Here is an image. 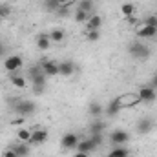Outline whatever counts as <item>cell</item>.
<instances>
[{"instance_id": "cell-1", "label": "cell", "mask_w": 157, "mask_h": 157, "mask_svg": "<svg viewBox=\"0 0 157 157\" xmlns=\"http://www.w3.org/2000/svg\"><path fill=\"white\" fill-rule=\"evenodd\" d=\"M128 53H130L133 59L143 60V59H148V57H150V48H148L146 44L135 40V42H132V44L128 46Z\"/></svg>"}, {"instance_id": "cell-2", "label": "cell", "mask_w": 157, "mask_h": 157, "mask_svg": "<svg viewBox=\"0 0 157 157\" xmlns=\"http://www.w3.org/2000/svg\"><path fill=\"white\" fill-rule=\"evenodd\" d=\"M15 112L17 115H22V117H29L37 112V104L33 101H28V99H22V101H17L15 104Z\"/></svg>"}, {"instance_id": "cell-3", "label": "cell", "mask_w": 157, "mask_h": 157, "mask_svg": "<svg viewBox=\"0 0 157 157\" xmlns=\"http://www.w3.org/2000/svg\"><path fill=\"white\" fill-rule=\"evenodd\" d=\"M22 64H24V59H22L20 55H9V57H6V60H4V71L15 73V71H18V70L22 68Z\"/></svg>"}, {"instance_id": "cell-4", "label": "cell", "mask_w": 157, "mask_h": 157, "mask_svg": "<svg viewBox=\"0 0 157 157\" xmlns=\"http://www.w3.org/2000/svg\"><path fill=\"white\" fill-rule=\"evenodd\" d=\"M137 95H139V101L141 102H154L157 97L155 93V88L150 84V86H143L139 91H137Z\"/></svg>"}, {"instance_id": "cell-5", "label": "cell", "mask_w": 157, "mask_h": 157, "mask_svg": "<svg viewBox=\"0 0 157 157\" xmlns=\"http://www.w3.org/2000/svg\"><path fill=\"white\" fill-rule=\"evenodd\" d=\"M78 135L77 133H73V132H68V133H64L62 135V139H60V144H62V148H66V150H75L78 144Z\"/></svg>"}, {"instance_id": "cell-6", "label": "cell", "mask_w": 157, "mask_h": 157, "mask_svg": "<svg viewBox=\"0 0 157 157\" xmlns=\"http://www.w3.org/2000/svg\"><path fill=\"white\" fill-rule=\"evenodd\" d=\"M117 99H119V102H121V106H122V108H133L135 104H139V102H141L137 93H122V95L117 97Z\"/></svg>"}, {"instance_id": "cell-7", "label": "cell", "mask_w": 157, "mask_h": 157, "mask_svg": "<svg viewBox=\"0 0 157 157\" xmlns=\"http://www.w3.org/2000/svg\"><path fill=\"white\" fill-rule=\"evenodd\" d=\"M135 35H137L139 39H152V37H155L157 35V28H154V26H146V24H141V26L135 28Z\"/></svg>"}, {"instance_id": "cell-8", "label": "cell", "mask_w": 157, "mask_h": 157, "mask_svg": "<svg viewBox=\"0 0 157 157\" xmlns=\"http://www.w3.org/2000/svg\"><path fill=\"white\" fill-rule=\"evenodd\" d=\"M110 141L119 146V144H126L128 141H130V133L126 132V130H115V132H112L110 133Z\"/></svg>"}, {"instance_id": "cell-9", "label": "cell", "mask_w": 157, "mask_h": 157, "mask_svg": "<svg viewBox=\"0 0 157 157\" xmlns=\"http://www.w3.org/2000/svg\"><path fill=\"white\" fill-rule=\"evenodd\" d=\"M40 66H42V71H44L46 77H57L59 75V62H55V60H44Z\"/></svg>"}, {"instance_id": "cell-10", "label": "cell", "mask_w": 157, "mask_h": 157, "mask_svg": "<svg viewBox=\"0 0 157 157\" xmlns=\"http://www.w3.org/2000/svg\"><path fill=\"white\" fill-rule=\"evenodd\" d=\"M46 141H48V130H44V128L31 130V141H29V144H42Z\"/></svg>"}, {"instance_id": "cell-11", "label": "cell", "mask_w": 157, "mask_h": 157, "mask_svg": "<svg viewBox=\"0 0 157 157\" xmlns=\"http://www.w3.org/2000/svg\"><path fill=\"white\" fill-rule=\"evenodd\" d=\"M29 77H31V80H33V84L46 86V75H44V71H42V66H40V64L29 70Z\"/></svg>"}, {"instance_id": "cell-12", "label": "cell", "mask_w": 157, "mask_h": 157, "mask_svg": "<svg viewBox=\"0 0 157 157\" xmlns=\"http://www.w3.org/2000/svg\"><path fill=\"white\" fill-rule=\"evenodd\" d=\"M135 130H137V133H141V135H144V133H150V132L154 130V119H150V117L141 119V121L137 122Z\"/></svg>"}, {"instance_id": "cell-13", "label": "cell", "mask_w": 157, "mask_h": 157, "mask_svg": "<svg viewBox=\"0 0 157 157\" xmlns=\"http://www.w3.org/2000/svg\"><path fill=\"white\" fill-rule=\"evenodd\" d=\"M75 73V64L71 60H62L59 62V75L62 77H71Z\"/></svg>"}, {"instance_id": "cell-14", "label": "cell", "mask_w": 157, "mask_h": 157, "mask_svg": "<svg viewBox=\"0 0 157 157\" xmlns=\"http://www.w3.org/2000/svg\"><path fill=\"white\" fill-rule=\"evenodd\" d=\"M95 148H97V144L88 137V139H80V141H78V144H77L75 150H77V152H84V154H90V152H93Z\"/></svg>"}, {"instance_id": "cell-15", "label": "cell", "mask_w": 157, "mask_h": 157, "mask_svg": "<svg viewBox=\"0 0 157 157\" xmlns=\"http://www.w3.org/2000/svg\"><path fill=\"white\" fill-rule=\"evenodd\" d=\"M121 110H122V106H121L119 99H113V101H110V102H108V106L104 108V113H106L108 117H115Z\"/></svg>"}, {"instance_id": "cell-16", "label": "cell", "mask_w": 157, "mask_h": 157, "mask_svg": "<svg viewBox=\"0 0 157 157\" xmlns=\"http://www.w3.org/2000/svg\"><path fill=\"white\" fill-rule=\"evenodd\" d=\"M51 46V40H49V33H40L37 37V48L40 51H48Z\"/></svg>"}, {"instance_id": "cell-17", "label": "cell", "mask_w": 157, "mask_h": 157, "mask_svg": "<svg viewBox=\"0 0 157 157\" xmlns=\"http://www.w3.org/2000/svg\"><path fill=\"white\" fill-rule=\"evenodd\" d=\"M101 24H102V17L101 15H90L88 22H86V28L88 29H99Z\"/></svg>"}, {"instance_id": "cell-18", "label": "cell", "mask_w": 157, "mask_h": 157, "mask_svg": "<svg viewBox=\"0 0 157 157\" xmlns=\"http://www.w3.org/2000/svg\"><path fill=\"white\" fill-rule=\"evenodd\" d=\"M106 157H130V150H128L124 144H119V146H115Z\"/></svg>"}, {"instance_id": "cell-19", "label": "cell", "mask_w": 157, "mask_h": 157, "mask_svg": "<svg viewBox=\"0 0 157 157\" xmlns=\"http://www.w3.org/2000/svg\"><path fill=\"white\" fill-rule=\"evenodd\" d=\"M13 150H15V154L18 157H26L29 154V143H20V141H18V144L13 146Z\"/></svg>"}, {"instance_id": "cell-20", "label": "cell", "mask_w": 157, "mask_h": 157, "mask_svg": "<svg viewBox=\"0 0 157 157\" xmlns=\"http://www.w3.org/2000/svg\"><path fill=\"white\" fill-rule=\"evenodd\" d=\"M66 39V31L64 29H53V31H49V40L51 42H64Z\"/></svg>"}, {"instance_id": "cell-21", "label": "cell", "mask_w": 157, "mask_h": 157, "mask_svg": "<svg viewBox=\"0 0 157 157\" xmlns=\"http://www.w3.org/2000/svg\"><path fill=\"white\" fill-rule=\"evenodd\" d=\"M9 80H11V84H13L15 88H18V90H24V88H26V78L22 77V75L11 73V77H9Z\"/></svg>"}, {"instance_id": "cell-22", "label": "cell", "mask_w": 157, "mask_h": 157, "mask_svg": "<svg viewBox=\"0 0 157 157\" xmlns=\"http://www.w3.org/2000/svg\"><path fill=\"white\" fill-rule=\"evenodd\" d=\"M133 13H135V6L132 4V2H126V4H122L121 6V15L122 17H133Z\"/></svg>"}, {"instance_id": "cell-23", "label": "cell", "mask_w": 157, "mask_h": 157, "mask_svg": "<svg viewBox=\"0 0 157 157\" xmlns=\"http://www.w3.org/2000/svg\"><path fill=\"white\" fill-rule=\"evenodd\" d=\"M17 137H18L20 143H29V141H31V130H28V128H18Z\"/></svg>"}, {"instance_id": "cell-24", "label": "cell", "mask_w": 157, "mask_h": 157, "mask_svg": "<svg viewBox=\"0 0 157 157\" xmlns=\"http://www.w3.org/2000/svg\"><path fill=\"white\" fill-rule=\"evenodd\" d=\"M88 112H90V115H93V117H99V115H102V113H104V108H102L99 102H93V104H90Z\"/></svg>"}, {"instance_id": "cell-25", "label": "cell", "mask_w": 157, "mask_h": 157, "mask_svg": "<svg viewBox=\"0 0 157 157\" xmlns=\"http://www.w3.org/2000/svg\"><path fill=\"white\" fill-rule=\"evenodd\" d=\"M93 6H95V0H78V9H82V11L91 13Z\"/></svg>"}, {"instance_id": "cell-26", "label": "cell", "mask_w": 157, "mask_h": 157, "mask_svg": "<svg viewBox=\"0 0 157 157\" xmlns=\"http://www.w3.org/2000/svg\"><path fill=\"white\" fill-rule=\"evenodd\" d=\"M44 6H46V9H48V11H51V13H55V11H59V9H60V4H59L57 0H46V2H44Z\"/></svg>"}, {"instance_id": "cell-27", "label": "cell", "mask_w": 157, "mask_h": 157, "mask_svg": "<svg viewBox=\"0 0 157 157\" xmlns=\"http://www.w3.org/2000/svg\"><path fill=\"white\" fill-rule=\"evenodd\" d=\"M90 15H91V13H88V11H82V9H77V11H75V20H77V22H88Z\"/></svg>"}, {"instance_id": "cell-28", "label": "cell", "mask_w": 157, "mask_h": 157, "mask_svg": "<svg viewBox=\"0 0 157 157\" xmlns=\"http://www.w3.org/2000/svg\"><path fill=\"white\" fill-rule=\"evenodd\" d=\"M11 15V6L7 4H0V20H6Z\"/></svg>"}, {"instance_id": "cell-29", "label": "cell", "mask_w": 157, "mask_h": 157, "mask_svg": "<svg viewBox=\"0 0 157 157\" xmlns=\"http://www.w3.org/2000/svg\"><path fill=\"white\" fill-rule=\"evenodd\" d=\"M102 130H104V124H102L101 121H95V122H91V126H90V132H91V133H102Z\"/></svg>"}, {"instance_id": "cell-30", "label": "cell", "mask_w": 157, "mask_h": 157, "mask_svg": "<svg viewBox=\"0 0 157 157\" xmlns=\"http://www.w3.org/2000/svg\"><path fill=\"white\" fill-rule=\"evenodd\" d=\"M86 39L90 40V42H97V40L101 39V33H99V29H88V33H86Z\"/></svg>"}, {"instance_id": "cell-31", "label": "cell", "mask_w": 157, "mask_h": 157, "mask_svg": "<svg viewBox=\"0 0 157 157\" xmlns=\"http://www.w3.org/2000/svg\"><path fill=\"white\" fill-rule=\"evenodd\" d=\"M90 139H91L97 146H101V144H102V133H91V137H90Z\"/></svg>"}, {"instance_id": "cell-32", "label": "cell", "mask_w": 157, "mask_h": 157, "mask_svg": "<svg viewBox=\"0 0 157 157\" xmlns=\"http://www.w3.org/2000/svg\"><path fill=\"white\" fill-rule=\"evenodd\" d=\"M143 24H146V26H154V28H157V17H146V18L143 20Z\"/></svg>"}, {"instance_id": "cell-33", "label": "cell", "mask_w": 157, "mask_h": 157, "mask_svg": "<svg viewBox=\"0 0 157 157\" xmlns=\"http://www.w3.org/2000/svg\"><path fill=\"white\" fill-rule=\"evenodd\" d=\"M46 90V86H40V84H33V93L35 95H40L42 91Z\"/></svg>"}, {"instance_id": "cell-34", "label": "cell", "mask_w": 157, "mask_h": 157, "mask_svg": "<svg viewBox=\"0 0 157 157\" xmlns=\"http://www.w3.org/2000/svg\"><path fill=\"white\" fill-rule=\"evenodd\" d=\"M60 4V7H70L71 4H75V0H57Z\"/></svg>"}, {"instance_id": "cell-35", "label": "cell", "mask_w": 157, "mask_h": 157, "mask_svg": "<svg viewBox=\"0 0 157 157\" xmlns=\"http://www.w3.org/2000/svg\"><path fill=\"white\" fill-rule=\"evenodd\" d=\"M24 119H26V117H22V115H18L17 119H13V121H11V124H13V126H20V124L24 122Z\"/></svg>"}, {"instance_id": "cell-36", "label": "cell", "mask_w": 157, "mask_h": 157, "mask_svg": "<svg viewBox=\"0 0 157 157\" xmlns=\"http://www.w3.org/2000/svg\"><path fill=\"white\" fill-rule=\"evenodd\" d=\"M2 157H18V155H17V154H15V150L11 148V150H6V152L2 154Z\"/></svg>"}, {"instance_id": "cell-37", "label": "cell", "mask_w": 157, "mask_h": 157, "mask_svg": "<svg viewBox=\"0 0 157 157\" xmlns=\"http://www.w3.org/2000/svg\"><path fill=\"white\" fill-rule=\"evenodd\" d=\"M73 157H90V154H84V152H75Z\"/></svg>"}, {"instance_id": "cell-38", "label": "cell", "mask_w": 157, "mask_h": 157, "mask_svg": "<svg viewBox=\"0 0 157 157\" xmlns=\"http://www.w3.org/2000/svg\"><path fill=\"white\" fill-rule=\"evenodd\" d=\"M4 53H6V46H4V44L0 42V59L4 57Z\"/></svg>"}, {"instance_id": "cell-39", "label": "cell", "mask_w": 157, "mask_h": 157, "mask_svg": "<svg viewBox=\"0 0 157 157\" xmlns=\"http://www.w3.org/2000/svg\"><path fill=\"white\" fill-rule=\"evenodd\" d=\"M152 86H154V88H157V73L154 75V78H152Z\"/></svg>"}]
</instances>
